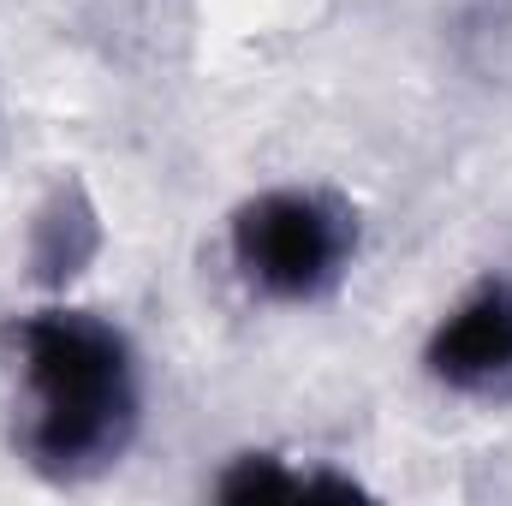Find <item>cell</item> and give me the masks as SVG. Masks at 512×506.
<instances>
[{
  "instance_id": "cell-3",
  "label": "cell",
  "mask_w": 512,
  "mask_h": 506,
  "mask_svg": "<svg viewBox=\"0 0 512 506\" xmlns=\"http://www.w3.org/2000/svg\"><path fill=\"white\" fill-rule=\"evenodd\" d=\"M423 376L453 399H512V274L471 280L423 334Z\"/></svg>"
},
{
  "instance_id": "cell-4",
  "label": "cell",
  "mask_w": 512,
  "mask_h": 506,
  "mask_svg": "<svg viewBox=\"0 0 512 506\" xmlns=\"http://www.w3.org/2000/svg\"><path fill=\"white\" fill-rule=\"evenodd\" d=\"M215 501L233 506H286V501H364L370 489L352 477V471H334L328 459H292V453H233L215 483H209Z\"/></svg>"
},
{
  "instance_id": "cell-5",
  "label": "cell",
  "mask_w": 512,
  "mask_h": 506,
  "mask_svg": "<svg viewBox=\"0 0 512 506\" xmlns=\"http://www.w3.org/2000/svg\"><path fill=\"white\" fill-rule=\"evenodd\" d=\"M96 256H102V209L90 203L78 179H60L30 221V268L42 286H66Z\"/></svg>"
},
{
  "instance_id": "cell-1",
  "label": "cell",
  "mask_w": 512,
  "mask_h": 506,
  "mask_svg": "<svg viewBox=\"0 0 512 506\" xmlns=\"http://www.w3.org/2000/svg\"><path fill=\"white\" fill-rule=\"evenodd\" d=\"M18 381V453L48 483L114 471L143 429V358L131 334L84 304H36L6 322Z\"/></svg>"
},
{
  "instance_id": "cell-2",
  "label": "cell",
  "mask_w": 512,
  "mask_h": 506,
  "mask_svg": "<svg viewBox=\"0 0 512 506\" xmlns=\"http://www.w3.org/2000/svg\"><path fill=\"white\" fill-rule=\"evenodd\" d=\"M358 209L328 185H268L227 215V262L262 304L310 310L358 262Z\"/></svg>"
}]
</instances>
